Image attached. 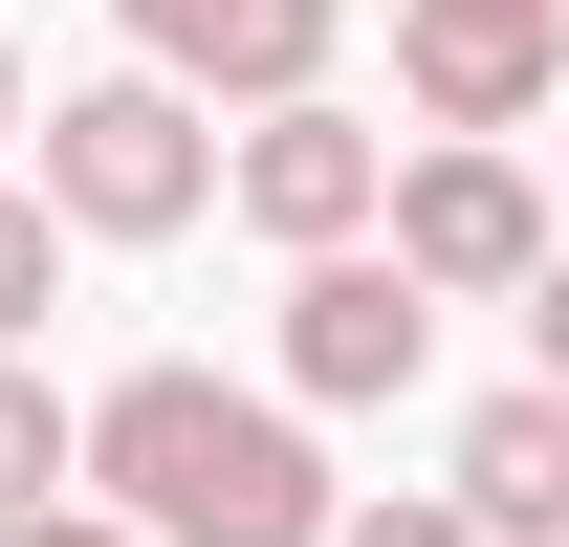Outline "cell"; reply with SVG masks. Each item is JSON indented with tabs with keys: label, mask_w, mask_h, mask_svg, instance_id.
<instances>
[{
	"label": "cell",
	"mask_w": 569,
	"mask_h": 547,
	"mask_svg": "<svg viewBox=\"0 0 569 547\" xmlns=\"http://www.w3.org/2000/svg\"><path fill=\"white\" fill-rule=\"evenodd\" d=\"M438 504L482 547H569V395H482L460 438H438Z\"/></svg>",
	"instance_id": "cell-8"
},
{
	"label": "cell",
	"mask_w": 569,
	"mask_h": 547,
	"mask_svg": "<svg viewBox=\"0 0 569 547\" xmlns=\"http://www.w3.org/2000/svg\"><path fill=\"white\" fill-rule=\"evenodd\" d=\"M0 132H22V44H0Z\"/></svg>",
	"instance_id": "cell-14"
},
{
	"label": "cell",
	"mask_w": 569,
	"mask_h": 547,
	"mask_svg": "<svg viewBox=\"0 0 569 547\" xmlns=\"http://www.w3.org/2000/svg\"><path fill=\"white\" fill-rule=\"evenodd\" d=\"M88 481V416L44 395V372H22V350H0V526H44V504H67Z\"/></svg>",
	"instance_id": "cell-9"
},
{
	"label": "cell",
	"mask_w": 569,
	"mask_h": 547,
	"mask_svg": "<svg viewBox=\"0 0 569 547\" xmlns=\"http://www.w3.org/2000/svg\"><path fill=\"white\" fill-rule=\"evenodd\" d=\"M0 547H132V526H110V504H44V526H0Z\"/></svg>",
	"instance_id": "cell-13"
},
{
	"label": "cell",
	"mask_w": 569,
	"mask_h": 547,
	"mask_svg": "<svg viewBox=\"0 0 569 547\" xmlns=\"http://www.w3.org/2000/svg\"><path fill=\"white\" fill-rule=\"evenodd\" d=\"M132 22V67L153 88H198V110H329V44H351V0H110Z\"/></svg>",
	"instance_id": "cell-5"
},
{
	"label": "cell",
	"mask_w": 569,
	"mask_h": 547,
	"mask_svg": "<svg viewBox=\"0 0 569 547\" xmlns=\"http://www.w3.org/2000/svg\"><path fill=\"white\" fill-rule=\"evenodd\" d=\"M417 350H438V307L395 285V241L284 263V416H372V395H417Z\"/></svg>",
	"instance_id": "cell-6"
},
{
	"label": "cell",
	"mask_w": 569,
	"mask_h": 547,
	"mask_svg": "<svg viewBox=\"0 0 569 547\" xmlns=\"http://www.w3.org/2000/svg\"><path fill=\"white\" fill-rule=\"evenodd\" d=\"M88 504H110L132 547H329L351 526L329 438H307L284 395H219L198 350H153V372L88 395Z\"/></svg>",
	"instance_id": "cell-1"
},
{
	"label": "cell",
	"mask_w": 569,
	"mask_h": 547,
	"mask_svg": "<svg viewBox=\"0 0 569 547\" xmlns=\"http://www.w3.org/2000/svg\"><path fill=\"white\" fill-rule=\"evenodd\" d=\"M395 88L438 153H503L526 110H569V0H395Z\"/></svg>",
	"instance_id": "cell-4"
},
{
	"label": "cell",
	"mask_w": 569,
	"mask_h": 547,
	"mask_svg": "<svg viewBox=\"0 0 569 547\" xmlns=\"http://www.w3.org/2000/svg\"><path fill=\"white\" fill-rule=\"evenodd\" d=\"M526 395H569V241H548V285H526Z\"/></svg>",
	"instance_id": "cell-12"
},
{
	"label": "cell",
	"mask_w": 569,
	"mask_h": 547,
	"mask_svg": "<svg viewBox=\"0 0 569 547\" xmlns=\"http://www.w3.org/2000/svg\"><path fill=\"white\" fill-rule=\"evenodd\" d=\"M372 241H395V285H417V307H526V285H548V176H526V153H395V219H372Z\"/></svg>",
	"instance_id": "cell-3"
},
{
	"label": "cell",
	"mask_w": 569,
	"mask_h": 547,
	"mask_svg": "<svg viewBox=\"0 0 569 547\" xmlns=\"http://www.w3.org/2000/svg\"><path fill=\"white\" fill-rule=\"evenodd\" d=\"M219 198L263 219L284 263H351L372 219H395V132H351V110H263V132L219 153Z\"/></svg>",
	"instance_id": "cell-7"
},
{
	"label": "cell",
	"mask_w": 569,
	"mask_h": 547,
	"mask_svg": "<svg viewBox=\"0 0 569 547\" xmlns=\"http://www.w3.org/2000/svg\"><path fill=\"white\" fill-rule=\"evenodd\" d=\"M44 285H67V219H44V198H22V176H0V350L44 329Z\"/></svg>",
	"instance_id": "cell-10"
},
{
	"label": "cell",
	"mask_w": 569,
	"mask_h": 547,
	"mask_svg": "<svg viewBox=\"0 0 569 547\" xmlns=\"http://www.w3.org/2000/svg\"><path fill=\"white\" fill-rule=\"evenodd\" d=\"M44 219H67V241H176V219H219V110L153 88V67L44 88Z\"/></svg>",
	"instance_id": "cell-2"
},
{
	"label": "cell",
	"mask_w": 569,
	"mask_h": 547,
	"mask_svg": "<svg viewBox=\"0 0 569 547\" xmlns=\"http://www.w3.org/2000/svg\"><path fill=\"white\" fill-rule=\"evenodd\" d=\"M329 547H482V526H460L438 481H395V504H351V526H329Z\"/></svg>",
	"instance_id": "cell-11"
}]
</instances>
